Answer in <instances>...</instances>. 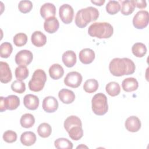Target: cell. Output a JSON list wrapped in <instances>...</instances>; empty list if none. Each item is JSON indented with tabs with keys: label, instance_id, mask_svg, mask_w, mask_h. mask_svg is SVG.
I'll list each match as a JSON object with an SVG mask.
<instances>
[{
	"label": "cell",
	"instance_id": "obj_39",
	"mask_svg": "<svg viewBox=\"0 0 149 149\" xmlns=\"http://www.w3.org/2000/svg\"><path fill=\"white\" fill-rule=\"evenodd\" d=\"M3 140L8 143H12L17 140V134L12 130H7L3 134Z\"/></svg>",
	"mask_w": 149,
	"mask_h": 149
},
{
	"label": "cell",
	"instance_id": "obj_7",
	"mask_svg": "<svg viewBox=\"0 0 149 149\" xmlns=\"http://www.w3.org/2000/svg\"><path fill=\"white\" fill-rule=\"evenodd\" d=\"M149 22V14L147 10H140L134 15L133 19V24L137 29L146 27Z\"/></svg>",
	"mask_w": 149,
	"mask_h": 149
},
{
	"label": "cell",
	"instance_id": "obj_42",
	"mask_svg": "<svg viewBox=\"0 0 149 149\" xmlns=\"http://www.w3.org/2000/svg\"><path fill=\"white\" fill-rule=\"evenodd\" d=\"M80 147H86V148H87V147H86V146H78V147H77V148H80Z\"/></svg>",
	"mask_w": 149,
	"mask_h": 149
},
{
	"label": "cell",
	"instance_id": "obj_9",
	"mask_svg": "<svg viewBox=\"0 0 149 149\" xmlns=\"http://www.w3.org/2000/svg\"><path fill=\"white\" fill-rule=\"evenodd\" d=\"M59 15L63 23L65 24H69L73 20L74 10L70 5L63 4L59 8Z\"/></svg>",
	"mask_w": 149,
	"mask_h": 149
},
{
	"label": "cell",
	"instance_id": "obj_5",
	"mask_svg": "<svg viewBox=\"0 0 149 149\" xmlns=\"http://www.w3.org/2000/svg\"><path fill=\"white\" fill-rule=\"evenodd\" d=\"M47 81L45 72L42 69H37L33 74L29 82V88L31 91L38 92L42 90Z\"/></svg>",
	"mask_w": 149,
	"mask_h": 149
},
{
	"label": "cell",
	"instance_id": "obj_20",
	"mask_svg": "<svg viewBox=\"0 0 149 149\" xmlns=\"http://www.w3.org/2000/svg\"><path fill=\"white\" fill-rule=\"evenodd\" d=\"M62 59L63 63L68 68H72L76 63V55L73 51H66L63 54L62 56Z\"/></svg>",
	"mask_w": 149,
	"mask_h": 149
},
{
	"label": "cell",
	"instance_id": "obj_16",
	"mask_svg": "<svg viewBox=\"0 0 149 149\" xmlns=\"http://www.w3.org/2000/svg\"><path fill=\"white\" fill-rule=\"evenodd\" d=\"M79 59L84 64H90L94 60L95 53L93 49L84 48L79 52Z\"/></svg>",
	"mask_w": 149,
	"mask_h": 149
},
{
	"label": "cell",
	"instance_id": "obj_27",
	"mask_svg": "<svg viewBox=\"0 0 149 149\" xmlns=\"http://www.w3.org/2000/svg\"><path fill=\"white\" fill-rule=\"evenodd\" d=\"M20 125L24 128L31 127L35 123V118L31 113H25L23 115L20 120Z\"/></svg>",
	"mask_w": 149,
	"mask_h": 149
},
{
	"label": "cell",
	"instance_id": "obj_21",
	"mask_svg": "<svg viewBox=\"0 0 149 149\" xmlns=\"http://www.w3.org/2000/svg\"><path fill=\"white\" fill-rule=\"evenodd\" d=\"M123 90L126 92H132L137 89L139 84L137 80L134 77H128L124 79L122 83Z\"/></svg>",
	"mask_w": 149,
	"mask_h": 149
},
{
	"label": "cell",
	"instance_id": "obj_18",
	"mask_svg": "<svg viewBox=\"0 0 149 149\" xmlns=\"http://www.w3.org/2000/svg\"><path fill=\"white\" fill-rule=\"evenodd\" d=\"M58 97L60 100L66 104L73 102L75 99L74 93L72 91L66 88H63L59 91Z\"/></svg>",
	"mask_w": 149,
	"mask_h": 149
},
{
	"label": "cell",
	"instance_id": "obj_32",
	"mask_svg": "<svg viewBox=\"0 0 149 149\" xmlns=\"http://www.w3.org/2000/svg\"><path fill=\"white\" fill-rule=\"evenodd\" d=\"M13 51L12 44L8 42H5L0 45V55L3 58H8L9 57Z\"/></svg>",
	"mask_w": 149,
	"mask_h": 149
},
{
	"label": "cell",
	"instance_id": "obj_40",
	"mask_svg": "<svg viewBox=\"0 0 149 149\" xmlns=\"http://www.w3.org/2000/svg\"><path fill=\"white\" fill-rule=\"evenodd\" d=\"M133 4L134 5L135 7H137L139 9H143L147 6V3L146 1L140 0V1H134L132 0Z\"/></svg>",
	"mask_w": 149,
	"mask_h": 149
},
{
	"label": "cell",
	"instance_id": "obj_25",
	"mask_svg": "<svg viewBox=\"0 0 149 149\" xmlns=\"http://www.w3.org/2000/svg\"><path fill=\"white\" fill-rule=\"evenodd\" d=\"M132 51L133 54L138 58L144 56L147 52L146 46L141 42H136L132 46Z\"/></svg>",
	"mask_w": 149,
	"mask_h": 149
},
{
	"label": "cell",
	"instance_id": "obj_35",
	"mask_svg": "<svg viewBox=\"0 0 149 149\" xmlns=\"http://www.w3.org/2000/svg\"><path fill=\"white\" fill-rule=\"evenodd\" d=\"M120 10V5L116 1H109L106 5V10L110 15H115Z\"/></svg>",
	"mask_w": 149,
	"mask_h": 149
},
{
	"label": "cell",
	"instance_id": "obj_19",
	"mask_svg": "<svg viewBox=\"0 0 149 149\" xmlns=\"http://www.w3.org/2000/svg\"><path fill=\"white\" fill-rule=\"evenodd\" d=\"M32 44L37 47L44 46L47 42V37L40 31H34L31 37Z\"/></svg>",
	"mask_w": 149,
	"mask_h": 149
},
{
	"label": "cell",
	"instance_id": "obj_3",
	"mask_svg": "<svg viewBox=\"0 0 149 149\" xmlns=\"http://www.w3.org/2000/svg\"><path fill=\"white\" fill-rule=\"evenodd\" d=\"M113 33L112 26L107 22H96L90 26L88 29V34L98 38H108Z\"/></svg>",
	"mask_w": 149,
	"mask_h": 149
},
{
	"label": "cell",
	"instance_id": "obj_15",
	"mask_svg": "<svg viewBox=\"0 0 149 149\" xmlns=\"http://www.w3.org/2000/svg\"><path fill=\"white\" fill-rule=\"evenodd\" d=\"M23 104L26 108L30 110H36L39 106V99L35 95L27 94L23 98Z\"/></svg>",
	"mask_w": 149,
	"mask_h": 149
},
{
	"label": "cell",
	"instance_id": "obj_29",
	"mask_svg": "<svg viewBox=\"0 0 149 149\" xmlns=\"http://www.w3.org/2000/svg\"><path fill=\"white\" fill-rule=\"evenodd\" d=\"M37 132L40 137L42 138H47L51 134V126L47 123H42L38 126Z\"/></svg>",
	"mask_w": 149,
	"mask_h": 149
},
{
	"label": "cell",
	"instance_id": "obj_8",
	"mask_svg": "<svg viewBox=\"0 0 149 149\" xmlns=\"http://www.w3.org/2000/svg\"><path fill=\"white\" fill-rule=\"evenodd\" d=\"M33 55L32 52L27 49L20 51L15 55V61L17 65L19 66H25L29 65L33 61Z\"/></svg>",
	"mask_w": 149,
	"mask_h": 149
},
{
	"label": "cell",
	"instance_id": "obj_17",
	"mask_svg": "<svg viewBox=\"0 0 149 149\" xmlns=\"http://www.w3.org/2000/svg\"><path fill=\"white\" fill-rule=\"evenodd\" d=\"M59 27V21L55 17L48 18L44 23V30L48 33L52 34L56 32L58 30Z\"/></svg>",
	"mask_w": 149,
	"mask_h": 149
},
{
	"label": "cell",
	"instance_id": "obj_10",
	"mask_svg": "<svg viewBox=\"0 0 149 149\" xmlns=\"http://www.w3.org/2000/svg\"><path fill=\"white\" fill-rule=\"evenodd\" d=\"M82 76L77 72H70L68 73L64 79V83L67 86L72 88H77L81 83Z\"/></svg>",
	"mask_w": 149,
	"mask_h": 149
},
{
	"label": "cell",
	"instance_id": "obj_23",
	"mask_svg": "<svg viewBox=\"0 0 149 149\" xmlns=\"http://www.w3.org/2000/svg\"><path fill=\"white\" fill-rule=\"evenodd\" d=\"M69 137L73 140L77 141L80 140L83 136V130L82 125H76L70 127L67 131Z\"/></svg>",
	"mask_w": 149,
	"mask_h": 149
},
{
	"label": "cell",
	"instance_id": "obj_24",
	"mask_svg": "<svg viewBox=\"0 0 149 149\" xmlns=\"http://www.w3.org/2000/svg\"><path fill=\"white\" fill-rule=\"evenodd\" d=\"M20 141L24 146H32L36 141V136L35 133L32 132H25L21 134Z\"/></svg>",
	"mask_w": 149,
	"mask_h": 149
},
{
	"label": "cell",
	"instance_id": "obj_2",
	"mask_svg": "<svg viewBox=\"0 0 149 149\" xmlns=\"http://www.w3.org/2000/svg\"><path fill=\"white\" fill-rule=\"evenodd\" d=\"M99 16L97 9L93 6H88L79 10L75 17V23L79 28H84L91 22L96 20Z\"/></svg>",
	"mask_w": 149,
	"mask_h": 149
},
{
	"label": "cell",
	"instance_id": "obj_30",
	"mask_svg": "<svg viewBox=\"0 0 149 149\" xmlns=\"http://www.w3.org/2000/svg\"><path fill=\"white\" fill-rule=\"evenodd\" d=\"M54 146L58 149H72V143L66 138H59L54 141Z\"/></svg>",
	"mask_w": 149,
	"mask_h": 149
},
{
	"label": "cell",
	"instance_id": "obj_28",
	"mask_svg": "<svg viewBox=\"0 0 149 149\" xmlns=\"http://www.w3.org/2000/svg\"><path fill=\"white\" fill-rule=\"evenodd\" d=\"M98 88V81L94 79L87 80L83 85L84 91L88 93H93L95 92Z\"/></svg>",
	"mask_w": 149,
	"mask_h": 149
},
{
	"label": "cell",
	"instance_id": "obj_22",
	"mask_svg": "<svg viewBox=\"0 0 149 149\" xmlns=\"http://www.w3.org/2000/svg\"><path fill=\"white\" fill-rule=\"evenodd\" d=\"M64 74V70L62 66L58 64L55 63L51 65L49 69V74L50 77L54 80H58L61 78Z\"/></svg>",
	"mask_w": 149,
	"mask_h": 149
},
{
	"label": "cell",
	"instance_id": "obj_41",
	"mask_svg": "<svg viewBox=\"0 0 149 149\" xmlns=\"http://www.w3.org/2000/svg\"><path fill=\"white\" fill-rule=\"evenodd\" d=\"M91 2L93 3L96 5L97 6H101L105 3V0H98V1H93V0H91Z\"/></svg>",
	"mask_w": 149,
	"mask_h": 149
},
{
	"label": "cell",
	"instance_id": "obj_4",
	"mask_svg": "<svg viewBox=\"0 0 149 149\" xmlns=\"http://www.w3.org/2000/svg\"><path fill=\"white\" fill-rule=\"evenodd\" d=\"M91 104L92 110L97 115H104L108 110L107 97L103 93L95 94L92 98Z\"/></svg>",
	"mask_w": 149,
	"mask_h": 149
},
{
	"label": "cell",
	"instance_id": "obj_26",
	"mask_svg": "<svg viewBox=\"0 0 149 149\" xmlns=\"http://www.w3.org/2000/svg\"><path fill=\"white\" fill-rule=\"evenodd\" d=\"M105 90L108 94L112 97L118 95L120 92V86L118 83L115 81H111L108 83L106 85Z\"/></svg>",
	"mask_w": 149,
	"mask_h": 149
},
{
	"label": "cell",
	"instance_id": "obj_33",
	"mask_svg": "<svg viewBox=\"0 0 149 149\" xmlns=\"http://www.w3.org/2000/svg\"><path fill=\"white\" fill-rule=\"evenodd\" d=\"M76 125H82V123L80 119L74 115H72L68 117L64 122V127L66 131L70 127Z\"/></svg>",
	"mask_w": 149,
	"mask_h": 149
},
{
	"label": "cell",
	"instance_id": "obj_38",
	"mask_svg": "<svg viewBox=\"0 0 149 149\" xmlns=\"http://www.w3.org/2000/svg\"><path fill=\"white\" fill-rule=\"evenodd\" d=\"M19 10L23 13H26L31 11L33 8V3L30 1L23 0L19 2L18 5Z\"/></svg>",
	"mask_w": 149,
	"mask_h": 149
},
{
	"label": "cell",
	"instance_id": "obj_14",
	"mask_svg": "<svg viewBox=\"0 0 149 149\" xmlns=\"http://www.w3.org/2000/svg\"><path fill=\"white\" fill-rule=\"evenodd\" d=\"M56 14V8L53 3H45L40 8V15L45 20L55 17Z\"/></svg>",
	"mask_w": 149,
	"mask_h": 149
},
{
	"label": "cell",
	"instance_id": "obj_11",
	"mask_svg": "<svg viewBox=\"0 0 149 149\" xmlns=\"http://www.w3.org/2000/svg\"><path fill=\"white\" fill-rule=\"evenodd\" d=\"M58 102L56 98L52 96H48L42 101V109L48 113H52L57 110Z\"/></svg>",
	"mask_w": 149,
	"mask_h": 149
},
{
	"label": "cell",
	"instance_id": "obj_1",
	"mask_svg": "<svg viewBox=\"0 0 149 149\" xmlns=\"http://www.w3.org/2000/svg\"><path fill=\"white\" fill-rule=\"evenodd\" d=\"M134 62L127 58H115L109 63V69L114 76H122L133 74L135 71Z\"/></svg>",
	"mask_w": 149,
	"mask_h": 149
},
{
	"label": "cell",
	"instance_id": "obj_31",
	"mask_svg": "<svg viewBox=\"0 0 149 149\" xmlns=\"http://www.w3.org/2000/svg\"><path fill=\"white\" fill-rule=\"evenodd\" d=\"M135 8L133 1H122L121 13L123 15H129L133 13Z\"/></svg>",
	"mask_w": 149,
	"mask_h": 149
},
{
	"label": "cell",
	"instance_id": "obj_6",
	"mask_svg": "<svg viewBox=\"0 0 149 149\" xmlns=\"http://www.w3.org/2000/svg\"><path fill=\"white\" fill-rule=\"evenodd\" d=\"M0 111L3 112L6 109L14 110L20 105V99L15 95H10L6 97H1Z\"/></svg>",
	"mask_w": 149,
	"mask_h": 149
},
{
	"label": "cell",
	"instance_id": "obj_13",
	"mask_svg": "<svg viewBox=\"0 0 149 149\" xmlns=\"http://www.w3.org/2000/svg\"><path fill=\"white\" fill-rule=\"evenodd\" d=\"M125 125L126 129L129 132H136L141 128V122L137 116H131L127 118Z\"/></svg>",
	"mask_w": 149,
	"mask_h": 149
},
{
	"label": "cell",
	"instance_id": "obj_34",
	"mask_svg": "<svg viewBox=\"0 0 149 149\" xmlns=\"http://www.w3.org/2000/svg\"><path fill=\"white\" fill-rule=\"evenodd\" d=\"M15 77L18 80L22 81L29 76V70L25 66H19L15 69Z\"/></svg>",
	"mask_w": 149,
	"mask_h": 149
},
{
	"label": "cell",
	"instance_id": "obj_12",
	"mask_svg": "<svg viewBox=\"0 0 149 149\" xmlns=\"http://www.w3.org/2000/svg\"><path fill=\"white\" fill-rule=\"evenodd\" d=\"M12 78L11 70L9 65L5 62H0V81L3 83L9 82Z\"/></svg>",
	"mask_w": 149,
	"mask_h": 149
},
{
	"label": "cell",
	"instance_id": "obj_37",
	"mask_svg": "<svg viewBox=\"0 0 149 149\" xmlns=\"http://www.w3.org/2000/svg\"><path fill=\"white\" fill-rule=\"evenodd\" d=\"M11 89L15 93L22 94L26 90V84L21 80H16L11 84Z\"/></svg>",
	"mask_w": 149,
	"mask_h": 149
},
{
	"label": "cell",
	"instance_id": "obj_36",
	"mask_svg": "<svg viewBox=\"0 0 149 149\" xmlns=\"http://www.w3.org/2000/svg\"><path fill=\"white\" fill-rule=\"evenodd\" d=\"M13 41L16 46L22 47L27 43V36L23 33H19L14 36Z\"/></svg>",
	"mask_w": 149,
	"mask_h": 149
}]
</instances>
